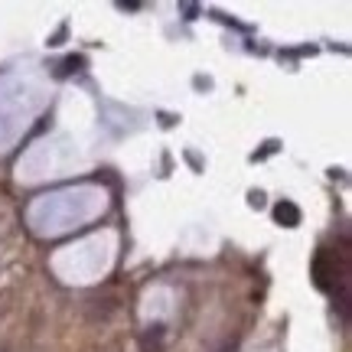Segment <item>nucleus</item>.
Segmentation results:
<instances>
[{
    "instance_id": "1",
    "label": "nucleus",
    "mask_w": 352,
    "mask_h": 352,
    "mask_svg": "<svg viewBox=\"0 0 352 352\" xmlns=\"http://www.w3.org/2000/svg\"><path fill=\"white\" fill-rule=\"evenodd\" d=\"M336 277H340V267H336V258L327 252V248H320L314 258V284L320 290H333L336 287Z\"/></svg>"
},
{
    "instance_id": "3",
    "label": "nucleus",
    "mask_w": 352,
    "mask_h": 352,
    "mask_svg": "<svg viewBox=\"0 0 352 352\" xmlns=\"http://www.w3.org/2000/svg\"><path fill=\"white\" fill-rule=\"evenodd\" d=\"M0 352H10V349H0Z\"/></svg>"
},
{
    "instance_id": "2",
    "label": "nucleus",
    "mask_w": 352,
    "mask_h": 352,
    "mask_svg": "<svg viewBox=\"0 0 352 352\" xmlns=\"http://www.w3.org/2000/svg\"><path fill=\"white\" fill-rule=\"evenodd\" d=\"M271 215H274V222L277 226H287V228H297L300 226V209L294 206V202H277L274 209H271Z\"/></svg>"
}]
</instances>
